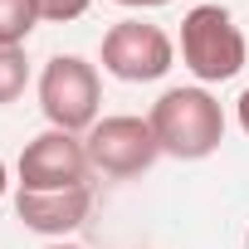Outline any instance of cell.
Returning <instances> with one entry per match:
<instances>
[{
  "mask_svg": "<svg viewBox=\"0 0 249 249\" xmlns=\"http://www.w3.org/2000/svg\"><path fill=\"white\" fill-rule=\"evenodd\" d=\"M147 122H152V137H157L161 157H176V161H205L225 142V112L210 98V88H200V83L166 88L152 103Z\"/></svg>",
  "mask_w": 249,
  "mask_h": 249,
  "instance_id": "1",
  "label": "cell"
},
{
  "mask_svg": "<svg viewBox=\"0 0 249 249\" xmlns=\"http://www.w3.org/2000/svg\"><path fill=\"white\" fill-rule=\"evenodd\" d=\"M249 59L244 30L225 5H191L181 20V64L205 83H230Z\"/></svg>",
  "mask_w": 249,
  "mask_h": 249,
  "instance_id": "2",
  "label": "cell"
},
{
  "mask_svg": "<svg viewBox=\"0 0 249 249\" xmlns=\"http://www.w3.org/2000/svg\"><path fill=\"white\" fill-rule=\"evenodd\" d=\"M98 103H103V78L83 54H54L39 73V107L49 117V127L59 132H88L98 122Z\"/></svg>",
  "mask_w": 249,
  "mask_h": 249,
  "instance_id": "3",
  "label": "cell"
},
{
  "mask_svg": "<svg viewBox=\"0 0 249 249\" xmlns=\"http://www.w3.org/2000/svg\"><path fill=\"white\" fill-rule=\"evenodd\" d=\"M83 147H88V166L98 176H112V181H132V176L152 171V161L161 157V147L152 137V122L132 117V112L98 117L83 132Z\"/></svg>",
  "mask_w": 249,
  "mask_h": 249,
  "instance_id": "4",
  "label": "cell"
},
{
  "mask_svg": "<svg viewBox=\"0 0 249 249\" xmlns=\"http://www.w3.org/2000/svg\"><path fill=\"white\" fill-rule=\"evenodd\" d=\"M103 73L122 78V83H157L171 64H176V44L161 25L147 20H117L103 35Z\"/></svg>",
  "mask_w": 249,
  "mask_h": 249,
  "instance_id": "5",
  "label": "cell"
},
{
  "mask_svg": "<svg viewBox=\"0 0 249 249\" xmlns=\"http://www.w3.org/2000/svg\"><path fill=\"white\" fill-rule=\"evenodd\" d=\"M88 147L83 137L73 132H59V127H44L39 137L25 142L20 161H15V176H20V191H69V186H88Z\"/></svg>",
  "mask_w": 249,
  "mask_h": 249,
  "instance_id": "6",
  "label": "cell"
},
{
  "mask_svg": "<svg viewBox=\"0 0 249 249\" xmlns=\"http://www.w3.org/2000/svg\"><path fill=\"white\" fill-rule=\"evenodd\" d=\"M88 210H93V191L88 186H69V191H20L15 186V215L35 234L64 239V234H73L88 220Z\"/></svg>",
  "mask_w": 249,
  "mask_h": 249,
  "instance_id": "7",
  "label": "cell"
},
{
  "mask_svg": "<svg viewBox=\"0 0 249 249\" xmlns=\"http://www.w3.org/2000/svg\"><path fill=\"white\" fill-rule=\"evenodd\" d=\"M39 25L35 0H0V44H25Z\"/></svg>",
  "mask_w": 249,
  "mask_h": 249,
  "instance_id": "8",
  "label": "cell"
},
{
  "mask_svg": "<svg viewBox=\"0 0 249 249\" xmlns=\"http://www.w3.org/2000/svg\"><path fill=\"white\" fill-rule=\"evenodd\" d=\"M30 83V59L25 44H0V103H15Z\"/></svg>",
  "mask_w": 249,
  "mask_h": 249,
  "instance_id": "9",
  "label": "cell"
},
{
  "mask_svg": "<svg viewBox=\"0 0 249 249\" xmlns=\"http://www.w3.org/2000/svg\"><path fill=\"white\" fill-rule=\"evenodd\" d=\"M88 5L93 0H35V10H39L44 25H69V20L88 15Z\"/></svg>",
  "mask_w": 249,
  "mask_h": 249,
  "instance_id": "10",
  "label": "cell"
},
{
  "mask_svg": "<svg viewBox=\"0 0 249 249\" xmlns=\"http://www.w3.org/2000/svg\"><path fill=\"white\" fill-rule=\"evenodd\" d=\"M234 117H239V127H244V137H249V88L239 93V103H234Z\"/></svg>",
  "mask_w": 249,
  "mask_h": 249,
  "instance_id": "11",
  "label": "cell"
},
{
  "mask_svg": "<svg viewBox=\"0 0 249 249\" xmlns=\"http://www.w3.org/2000/svg\"><path fill=\"white\" fill-rule=\"evenodd\" d=\"M112 5H127V10H157V5H171V0H112Z\"/></svg>",
  "mask_w": 249,
  "mask_h": 249,
  "instance_id": "12",
  "label": "cell"
},
{
  "mask_svg": "<svg viewBox=\"0 0 249 249\" xmlns=\"http://www.w3.org/2000/svg\"><path fill=\"white\" fill-rule=\"evenodd\" d=\"M10 191V171H5V161H0V196Z\"/></svg>",
  "mask_w": 249,
  "mask_h": 249,
  "instance_id": "13",
  "label": "cell"
},
{
  "mask_svg": "<svg viewBox=\"0 0 249 249\" xmlns=\"http://www.w3.org/2000/svg\"><path fill=\"white\" fill-rule=\"evenodd\" d=\"M49 249H78V244H49Z\"/></svg>",
  "mask_w": 249,
  "mask_h": 249,
  "instance_id": "14",
  "label": "cell"
},
{
  "mask_svg": "<svg viewBox=\"0 0 249 249\" xmlns=\"http://www.w3.org/2000/svg\"><path fill=\"white\" fill-rule=\"evenodd\" d=\"M244 249H249V230H244Z\"/></svg>",
  "mask_w": 249,
  "mask_h": 249,
  "instance_id": "15",
  "label": "cell"
}]
</instances>
